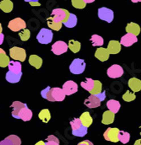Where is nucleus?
Listing matches in <instances>:
<instances>
[{
  "mask_svg": "<svg viewBox=\"0 0 141 145\" xmlns=\"http://www.w3.org/2000/svg\"><path fill=\"white\" fill-rule=\"evenodd\" d=\"M70 15V13L64 8H55L52 10V16L51 18L55 21V22H58V23H65L69 17Z\"/></svg>",
  "mask_w": 141,
  "mask_h": 145,
  "instance_id": "f257e3e1",
  "label": "nucleus"
},
{
  "mask_svg": "<svg viewBox=\"0 0 141 145\" xmlns=\"http://www.w3.org/2000/svg\"><path fill=\"white\" fill-rule=\"evenodd\" d=\"M52 37H53V33L51 30L42 28L37 34L36 39L38 42H40L41 44H49L52 41Z\"/></svg>",
  "mask_w": 141,
  "mask_h": 145,
  "instance_id": "f03ea898",
  "label": "nucleus"
},
{
  "mask_svg": "<svg viewBox=\"0 0 141 145\" xmlns=\"http://www.w3.org/2000/svg\"><path fill=\"white\" fill-rule=\"evenodd\" d=\"M9 56L14 60L24 62L26 58V50L23 48L14 46L9 49Z\"/></svg>",
  "mask_w": 141,
  "mask_h": 145,
  "instance_id": "7ed1b4c3",
  "label": "nucleus"
},
{
  "mask_svg": "<svg viewBox=\"0 0 141 145\" xmlns=\"http://www.w3.org/2000/svg\"><path fill=\"white\" fill-rule=\"evenodd\" d=\"M85 69V63L83 59L75 58L70 66V70L73 74H80Z\"/></svg>",
  "mask_w": 141,
  "mask_h": 145,
  "instance_id": "20e7f679",
  "label": "nucleus"
},
{
  "mask_svg": "<svg viewBox=\"0 0 141 145\" xmlns=\"http://www.w3.org/2000/svg\"><path fill=\"white\" fill-rule=\"evenodd\" d=\"M119 132H120V130L117 127H109L106 129L103 134L104 138L106 141H109V142L117 143L119 141V139H118Z\"/></svg>",
  "mask_w": 141,
  "mask_h": 145,
  "instance_id": "39448f33",
  "label": "nucleus"
},
{
  "mask_svg": "<svg viewBox=\"0 0 141 145\" xmlns=\"http://www.w3.org/2000/svg\"><path fill=\"white\" fill-rule=\"evenodd\" d=\"M8 27L12 31H20L21 30H25L26 27V22L20 19V18H15L12 20L9 21Z\"/></svg>",
  "mask_w": 141,
  "mask_h": 145,
  "instance_id": "423d86ee",
  "label": "nucleus"
},
{
  "mask_svg": "<svg viewBox=\"0 0 141 145\" xmlns=\"http://www.w3.org/2000/svg\"><path fill=\"white\" fill-rule=\"evenodd\" d=\"M98 17L107 23H111L114 19V13L111 9L102 7L98 9Z\"/></svg>",
  "mask_w": 141,
  "mask_h": 145,
  "instance_id": "0eeeda50",
  "label": "nucleus"
},
{
  "mask_svg": "<svg viewBox=\"0 0 141 145\" xmlns=\"http://www.w3.org/2000/svg\"><path fill=\"white\" fill-rule=\"evenodd\" d=\"M69 49V46L63 40H58L52 46V52L55 55H61L65 53Z\"/></svg>",
  "mask_w": 141,
  "mask_h": 145,
  "instance_id": "6e6552de",
  "label": "nucleus"
},
{
  "mask_svg": "<svg viewBox=\"0 0 141 145\" xmlns=\"http://www.w3.org/2000/svg\"><path fill=\"white\" fill-rule=\"evenodd\" d=\"M106 73H107V76L111 78H120L123 74V69L118 64H114V65H111L107 69Z\"/></svg>",
  "mask_w": 141,
  "mask_h": 145,
  "instance_id": "1a4fd4ad",
  "label": "nucleus"
},
{
  "mask_svg": "<svg viewBox=\"0 0 141 145\" xmlns=\"http://www.w3.org/2000/svg\"><path fill=\"white\" fill-rule=\"evenodd\" d=\"M63 90L65 95H71L78 91V84L72 80H69L64 84Z\"/></svg>",
  "mask_w": 141,
  "mask_h": 145,
  "instance_id": "9d476101",
  "label": "nucleus"
},
{
  "mask_svg": "<svg viewBox=\"0 0 141 145\" xmlns=\"http://www.w3.org/2000/svg\"><path fill=\"white\" fill-rule=\"evenodd\" d=\"M137 41H138L137 36L127 33L125 36H123L121 38L120 43H121V45H123L126 47H129V46H131L133 44L136 43Z\"/></svg>",
  "mask_w": 141,
  "mask_h": 145,
  "instance_id": "9b49d317",
  "label": "nucleus"
},
{
  "mask_svg": "<svg viewBox=\"0 0 141 145\" xmlns=\"http://www.w3.org/2000/svg\"><path fill=\"white\" fill-rule=\"evenodd\" d=\"M101 101L96 95H90L85 101V105L89 108H96L101 106Z\"/></svg>",
  "mask_w": 141,
  "mask_h": 145,
  "instance_id": "f8f14e48",
  "label": "nucleus"
},
{
  "mask_svg": "<svg viewBox=\"0 0 141 145\" xmlns=\"http://www.w3.org/2000/svg\"><path fill=\"white\" fill-rule=\"evenodd\" d=\"M106 49L110 54H117L121 52V43L118 40H110Z\"/></svg>",
  "mask_w": 141,
  "mask_h": 145,
  "instance_id": "ddd939ff",
  "label": "nucleus"
},
{
  "mask_svg": "<svg viewBox=\"0 0 141 145\" xmlns=\"http://www.w3.org/2000/svg\"><path fill=\"white\" fill-rule=\"evenodd\" d=\"M51 92H52V97L54 100V101H63L65 98V94L63 89L55 87L51 89Z\"/></svg>",
  "mask_w": 141,
  "mask_h": 145,
  "instance_id": "4468645a",
  "label": "nucleus"
},
{
  "mask_svg": "<svg viewBox=\"0 0 141 145\" xmlns=\"http://www.w3.org/2000/svg\"><path fill=\"white\" fill-rule=\"evenodd\" d=\"M26 104H24L20 101H14L12 103L11 105V108L13 109V111H12V116L16 118V119H19V113L20 111L24 108V107H26Z\"/></svg>",
  "mask_w": 141,
  "mask_h": 145,
  "instance_id": "2eb2a0df",
  "label": "nucleus"
},
{
  "mask_svg": "<svg viewBox=\"0 0 141 145\" xmlns=\"http://www.w3.org/2000/svg\"><path fill=\"white\" fill-rule=\"evenodd\" d=\"M110 56V53L108 52L106 48H103V47H100L96 51L95 53V57L100 60L101 62H105L106 60H108Z\"/></svg>",
  "mask_w": 141,
  "mask_h": 145,
  "instance_id": "dca6fc26",
  "label": "nucleus"
},
{
  "mask_svg": "<svg viewBox=\"0 0 141 145\" xmlns=\"http://www.w3.org/2000/svg\"><path fill=\"white\" fill-rule=\"evenodd\" d=\"M128 84L133 93L139 92L141 90V80L137 78H131L129 80Z\"/></svg>",
  "mask_w": 141,
  "mask_h": 145,
  "instance_id": "f3484780",
  "label": "nucleus"
},
{
  "mask_svg": "<svg viewBox=\"0 0 141 145\" xmlns=\"http://www.w3.org/2000/svg\"><path fill=\"white\" fill-rule=\"evenodd\" d=\"M127 33L134 35V36H137L138 35H140V26L134 22H130L127 25L126 28H125Z\"/></svg>",
  "mask_w": 141,
  "mask_h": 145,
  "instance_id": "a211bd4d",
  "label": "nucleus"
},
{
  "mask_svg": "<svg viewBox=\"0 0 141 145\" xmlns=\"http://www.w3.org/2000/svg\"><path fill=\"white\" fill-rule=\"evenodd\" d=\"M18 117H19V119H21L24 121H28L32 117V111L28 108L27 106L26 107H24V108L20 111Z\"/></svg>",
  "mask_w": 141,
  "mask_h": 145,
  "instance_id": "6ab92c4d",
  "label": "nucleus"
},
{
  "mask_svg": "<svg viewBox=\"0 0 141 145\" xmlns=\"http://www.w3.org/2000/svg\"><path fill=\"white\" fill-rule=\"evenodd\" d=\"M114 119H115V114L112 113V112L110 111V110H106V111L103 113L102 122V124H104V125H110V124L113 123Z\"/></svg>",
  "mask_w": 141,
  "mask_h": 145,
  "instance_id": "aec40b11",
  "label": "nucleus"
},
{
  "mask_svg": "<svg viewBox=\"0 0 141 145\" xmlns=\"http://www.w3.org/2000/svg\"><path fill=\"white\" fill-rule=\"evenodd\" d=\"M79 119H80V121H81L82 125H83L84 127H87V128H88V127L92 124V122H93V119H92V117L91 116V115H90V113H89L88 111L84 112V113L80 116Z\"/></svg>",
  "mask_w": 141,
  "mask_h": 145,
  "instance_id": "412c9836",
  "label": "nucleus"
},
{
  "mask_svg": "<svg viewBox=\"0 0 141 145\" xmlns=\"http://www.w3.org/2000/svg\"><path fill=\"white\" fill-rule=\"evenodd\" d=\"M21 76H22V72H20V73H14V72H9L6 73V80L9 82V83H12V84H15V83H18L20 78H21Z\"/></svg>",
  "mask_w": 141,
  "mask_h": 145,
  "instance_id": "4be33fe9",
  "label": "nucleus"
},
{
  "mask_svg": "<svg viewBox=\"0 0 141 145\" xmlns=\"http://www.w3.org/2000/svg\"><path fill=\"white\" fill-rule=\"evenodd\" d=\"M106 106H107V108H108V110H110V111H111L112 113L116 114L117 112H118L119 109L121 107V105H120V103H119L117 101L110 100V101H107Z\"/></svg>",
  "mask_w": 141,
  "mask_h": 145,
  "instance_id": "5701e85b",
  "label": "nucleus"
},
{
  "mask_svg": "<svg viewBox=\"0 0 141 145\" xmlns=\"http://www.w3.org/2000/svg\"><path fill=\"white\" fill-rule=\"evenodd\" d=\"M29 63L35 67L36 69H39L42 65V59L36 55H31L29 57Z\"/></svg>",
  "mask_w": 141,
  "mask_h": 145,
  "instance_id": "b1692460",
  "label": "nucleus"
},
{
  "mask_svg": "<svg viewBox=\"0 0 141 145\" xmlns=\"http://www.w3.org/2000/svg\"><path fill=\"white\" fill-rule=\"evenodd\" d=\"M14 4L13 2L10 0H4L0 2V8L4 12V13H10L13 10Z\"/></svg>",
  "mask_w": 141,
  "mask_h": 145,
  "instance_id": "393cba45",
  "label": "nucleus"
},
{
  "mask_svg": "<svg viewBox=\"0 0 141 145\" xmlns=\"http://www.w3.org/2000/svg\"><path fill=\"white\" fill-rule=\"evenodd\" d=\"M9 71L14 73H20L21 72V64L20 62H17V61H10L9 62Z\"/></svg>",
  "mask_w": 141,
  "mask_h": 145,
  "instance_id": "a878e982",
  "label": "nucleus"
},
{
  "mask_svg": "<svg viewBox=\"0 0 141 145\" xmlns=\"http://www.w3.org/2000/svg\"><path fill=\"white\" fill-rule=\"evenodd\" d=\"M38 117L45 123H47L51 119V114L48 109H43L38 114Z\"/></svg>",
  "mask_w": 141,
  "mask_h": 145,
  "instance_id": "bb28decb",
  "label": "nucleus"
},
{
  "mask_svg": "<svg viewBox=\"0 0 141 145\" xmlns=\"http://www.w3.org/2000/svg\"><path fill=\"white\" fill-rule=\"evenodd\" d=\"M68 46H69V48L71 50V52H73V53L79 52L80 51V48H81L80 42L74 40H70Z\"/></svg>",
  "mask_w": 141,
  "mask_h": 145,
  "instance_id": "cd10ccee",
  "label": "nucleus"
},
{
  "mask_svg": "<svg viewBox=\"0 0 141 145\" xmlns=\"http://www.w3.org/2000/svg\"><path fill=\"white\" fill-rule=\"evenodd\" d=\"M95 85V80H93L92 78H86L85 81L81 83V86L87 91L91 92Z\"/></svg>",
  "mask_w": 141,
  "mask_h": 145,
  "instance_id": "c85d7f7f",
  "label": "nucleus"
},
{
  "mask_svg": "<svg viewBox=\"0 0 141 145\" xmlns=\"http://www.w3.org/2000/svg\"><path fill=\"white\" fill-rule=\"evenodd\" d=\"M47 25L49 26V28L52 29L53 31H58L59 30H61L63 24L62 23H58V22H55L51 17H49L47 19Z\"/></svg>",
  "mask_w": 141,
  "mask_h": 145,
  "instance_id": "c756f323",
  "label": "nucleus"
},
{
  "mask_svg": "<svg viewBox=\"0 0 141 145\" xmlns=\"http://www.w3.org/2000/svg\"><path fill=\"white\" fill-rule=\"evenodd\" d=\"M102 92V84L99 80H95V85L93 89L90 92L91 95H97Z\"/></svg>",
  "mask_w": 141,
  "mask_h": 145,
  "instance_id": "7c9ffc66",
  "label": "nucleus"
},
{
  "mask_svg": "<svg viewBox=\"0 0 141 145\" xmlns=\"http://www.w3.org/2000/svg\"><path fill=\"white\" fill-rule=\"evenodd\" d=\"M91 41L94 46H102L104 44V40L102 36L98 35H93L91 37Z\"/></svg>",
  "mask_w": 141,
  "mask_h": 145,
  "instance_id": "2f4dec72",
  "label": "nucleus"
},
{
  "mask_svg": "<svg viewBox=\"0 0 141 145\" xmlns=\"http://www.w3.org/2000/svg\"><path fill=\"white\" fill-rule=\"evenodd\" d=\"M64 25L68 28H73L74 26H76V25H77V17H76V15L73 14H70L68 20L65 23H64Z\"/></svg>",
  "mask_w": 141,
  "mask_h": 145,
  "instance_id": "473e14b6",
  "label": "nucleus"
},
{
  "mask_svg": "<svg viewBox=\"0 0 141 145\" xmlns=\"http://www.w3.org/2000/svg\"><path fill=\"white\" fill-rule=\"evenodd\" d=\"M118 139L119 141L123 144H126L129 142L130 140V134L127 132H124V131H120L119 132V135H118Z\"/></svg>",
  "mask_w": 141,
  "mask_h": 145,
  "instance_id": "72a5a7b5",
  "label": "nucleus"
},
{
  "mask_svg": "<svg viewBox=\"0 0 141 145\" xmlns=\"http://www.w3.org/2000/svg\"><path fill=\"white\" fill-rule=\"evenodd\" d=\"M51 89L52 88L50 86H47L46 89H44L43 90H41V95L42 96V98L49 101H54V100L52 99V92H51Z\"/></svg>",
  "mask_w": 141,
  "mask_h": 145,
  "instance_id": "f704fd0d",
  "label": "nucleus"
},
{
  "mask_svg": "<svg viewBox=\"0 0 141 145\" xmlns=\"http://www.w3.org/2000/svg\"><path fill=\"white\" fill-rule=\"evenodd\" d=\"M87 133H88V128L84 126H82L80 128L75 131H72V134L76 137H84L87 134Z\"/></svg>",
  "mask_w": 141,
  "mask_h": 145,
  "instance_id": "c9c22d12",
  "label": "nucleus"
},
{
  "mask_svg": "<svg viewBox=\"0 0 141 145\" xmlns=\"http://www.w3.org/2000/svg\"><path fill=\"white\" fill-rule=\"evenodd\" d=\"M9 57L6 55V53L0 54V67L1 68H6L9 64Z\"/></svg>",
  "mask_w": 141,
  "mask_h": 145,
  "instance_id": "e433bc0d",
  "label": "nucleus"
},
{
  "mask_svg": "<svg viewBox=\"0 0 141 145\" xmlns=\"http://www.w3.org/2000/svg\"><path fill=\"white\" fill-rule=\"evenodd\" d=\"M123 101H126V102H131V101H134V100L136 99V95H135L134 93H133V92L128 90V91H126L125 94L123 95Z\"/></svg>",
  "mask_w": 141,
  "mask_h": 145,
  "instance_id": "4c0bfd02",
  "label": "nucleus"
},
{
  "mask_svg": "<svg viewBox=\"0 0 141 145\" xmlns=\"http://www.w3.org/2000/svg\"><path fill=\"white\" fill-rule=\"evenodd\" d=\"M70 125L71 127H72V131H75V130L80 128L83 126L79 118H74L73 121H70Z\"/></svg>",
  "mask_w": 141,
  "mask_h": 145,
  "instance_id": "58836bf2",
  "label": "nucleus"
},
{
  "mask_svg": "<svg viewBox=\"0 0 141 145\" xmlns=\"http://www.w3.org/2000/svg\"><path fill=\"white\" fill-rule=\"evenodd\" d=\"M46 145H59V140L56 136L50 135L47 138Z\"/></svg>",
  "mask_w": 141,
  "mask_h": 145,
  "instance_id": "ea45409f",
  "label": "nucleus"
},
{
  "mask_svg": "<svg viewBox=\"0 0 141 145\" xmlns=\"http://www.w3.org/2000/svg\"><path fill=\"white\" fill-rule=\"evenodd\" d=\"M19 36H20V37L21 40H23V41H26V40H28L30 39L31 32H30V31H29V30L25 29V30H23L22 31H20V32L19 33Z\"/></svg>",
  "mask_w": 141,
  "mask_h": 145,
  "instance_id": "a19ab883",
  "label": "nucleus"
},
{
  "mask_svg": "<svg viewBox=\"0 0 141 145\" xmlns=\"http://www.w3.org/2000/svg\"><path fill=\"white\" fill-rule=\"evenodd\" d=\"M71 3L75 8H84L86 6L85 0H73Z\"/></svg>",
  "mask_w": 141,
  "mask_h": 145,
  "instance_id": "79ce46f5",
  "label": "nucleus"
},
{
  "mask_svg": "<svg viewBox=\"0 0 141 145\" xmlns=\"http://www.w3.org/2000/svg\"><path fill=\"white\" fill-rule=\"evenodd\" d=\"M7 138L13 143L14 145H21V140H20V138L18 136H16V135H10V136H9Z\"/></svg>",
  "mask_w": 141,
  "mask_h": 145,
  "instance_id": "37998d69",
  "label": "nucleus"
},
{
  "mask_svg": "<svg viewBox=\"0 0 141 145\" xmlns=\"http://www.w3.org/2000/svg\"><path fill=\"white\" fill-rule=\"evenodd\" d=\"M0 145H14L13 144V143L8 138H6L5 139H3V141H1L0 142Z\"/></svg>",
  "mask_w": 141,
  "mask_h": 145,
  "instance_id": "c03bdc74",
  "label": "nucleus"
},
{
  "mask_svg": "<svg viewBox=\"0 0 141 145\" xmlns=\"http://www.w3.org/2000/svg\"><path fill=\"white\" fill-rule=\"evenodd\" d=\"M26 2H28L30 4H31V6H32V7H37V6H41V3L38 2V1H36V0H33V1H30V0H27Z\"/></svg>",
  "mask_w": 141,
  "mask_h": 145,
  "instance_id": "a18cd8bd",
  "label": "nucleus"
},
{
  "mask_svg": "<svg viewBox=\"0 0 141 145\" xmlns=\"http://www.w3.org/2000/svg\"><path fill=\"white\" fill-rule=\"evenodd\" d=\"M96 96L99 98V100H100L101 101H103L105 100V98H106V93H105V91H103V92H102L101 94L97 95Z\"/></svg>",
  "mask_w": 141,
  "mask_h": 145,
  "instance_id": "49530a36",
  "label": "nucleus"
},
{
  "mask_svg": "<svg viewBox=\"0 0 141 145\" xmlns=\"http://www.w3.org/2000/svg\"><path fill=\"white\" fill-rule=\"evenodd\" d=\"M77 145H94L91 141L89 140H85V141H82L80 143H79Z\"/></svg>",
  "mask_w": 141,
  "mask_h": 145,
  "instance_id": "de8ad7c7",
  "label": "nucleus"
},
{
  "mask_svg": "<svg viewBox=\"0 0 141 145\" xmlns=\"http://www.w3.org/2000/svg\"><path fill=\"white\" fill-rule=\"evenodd\" d=\"M3 39H4V36H3V34H1V35H0V45L3 42Z\"/></svg>",
  "mask_w": 141,
  "mask_h": 145,
  "instance_id": "09e8293b",
  "label": "nucleus"
},
{
  "mask_svg": "<svg viewBox=\"0 0 141 145\" xmlns=\"http://www.w3.org/2000/svg\"><path fill=\"white\" fill-rule=\"evenodd\" d=\"M134 145H141V139H138V140H136Z\"/></svg>",
  "mask_w": 141,
  "mask_h": 145,
  "instance_id": "8fccbe9b",
  "label": "nucleus"
},
{
  "mask_svg": "<svg viewBox=\"0 0 141 145\" xmlns=\"http://www.w3.org/2000/svg\"><path fill=\"white\" fill-rule=\"evenodd\" d=\"M35 145H46V143H44L43 141H39V142L36 143Z\"/></svg>",
  "mask_w": 141,
  "mask_h": 145,
  "instance_id": "3c124183",
  "label": "nucleus"
},
{
  "mask_svg": "<svg viewBox=\"0 0 141 145\" xmlns=\"http://www.w3.org/2000/svg\"><path fill=\"white\" fill-rule=\"evenodd\" d=\"M85 3H93V2H94V0H92V1H89V0H85Z\"/></svg>",
  "mask_w": 141,
  "mask_h": 145,
  "instance_id": "603ef678",
  "label": "nucleus"
},
{
  "mask_svg": "<svg viewBox=\"0 0 141 145\" xmlns=\"http://www.w3.org/2000/svg\"><path fill=\"white\" fill-rule=\"evenodd\" d=\"M2 31H3V28H2V25H1V23H0V35L2 34Z\"/></svg>",
  "mask_w": 141,
  "mask_h": 145,
  "instance_id": "864d4df0",
  "label": "nucleus"
},
{
  "mask_svg": "<svg viewBox=\"0 0 141 145\" xmlns=\"http://www.w3.org/2000/svg\"><path fill=\"white\" fill-rule=\"evenodd\" d=\"M5 52L2 49V48H0V54H2V53H4Z\"/></svg>",
  "mask_w": 141,
  "mask_h": 145,
  "instance_id": "5fc2aeb1",
  "label": "nucleus"
},
{
  "mask_svg": "<svg viewBox=\"0 0 141 145\" xmlns=\"http://www.w3.org/2000/svg\"><path fill=\"white\" fill-rule=\"evenodd\" d=\"M140 128H141V127H140ZM140 135H141V133H140Z\"/></svg>",
  "mask_w": 141,
  "mask_h": 145,
  "instance_id": "6e6d98bb",
  "label": "nucleus"
}]
</instances>
